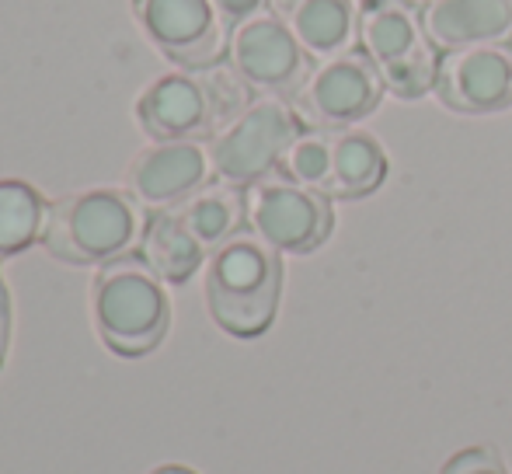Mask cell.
Listing matches in <instances>:
<instances>
[{
  "mask_svg": "<svg viewBox=\"0 0 512 474\" xmlns=\"http://www.w3.org/2000/svg\"><path fill=\"white\" fill-rule=\"evenodd\" d=\"M248 84L241 77H161L140 98V122L154 140H203L244 112Z\"/></svg>",
  "mask_w": 512,
  "mask_h": 474,
  "instance_id": "obj_6",
  "label": "cell"
},
{
  "mask_svg": "<svg viewBox=\"0 0 512 474\" xmlns=\"http://www.w3.org/2000/svg\"><path fill=\"white\" fill-rule=\"evenodd\" d=\"M436 95L446 109L488 116L512 105V49L502 42L450 49L439 60Z\"/></svg>",
  "mask_w": 512,
  "mask_h": 474,
  "instance_id": "obj_12",
  "label": "cell"
},
{
  "mask_svg": "<svg viewBox=\"0 0 512 474\" xmlns=\"http://www.w3.org/2000/svg\"><path fill=\"white\" fill-rule=\"evenodd\" d=\"M300 136V119L290 105L265 98L244 109L213 143L216 175L230 185H255L283 164L286 150Z\"/></svg>",
  "mask_w": 512,
  "mask_h": 474,
  "instance_id": "obj_7",
  "label": "cell"
},
{
  "mask_svg": "<svg viewBox=\"0 0 512 474\" xmlns=\"http://www.w3.org/2000/svg\"><path fill=\"white\" fill-rule=\"evenodd\" d=\"M143 28L175 63L206 70L227 53V25L213 0H133Z\"/></svg>",
  "mask_w": 512,
  "mask_h": 474,
  "instance_id": "obj_11",
  "label": "cell"
},
{
  "mask_svg": "<svg viewBox=\"0 0 512 474\" xmlns=\"http://www.w3.org/2000/svg\"><path fill=\"white\" fill-rule=\"evenodd\" d=\"M443 474H509L492 447H467L443 464Z\"/></svg>",
  "mask_w": 512,
  "mask_h": 474,
  "instance_id": "obj_19",
  "label": "cell"
},
{
  "mask_svg": "<svg viewBox=\"0 0 512 474\" xmlns=\"http://www.w3.org/2000/svg\"><path fill=\"white\" fill-rule=\"evenodd\" d=\"M209 175L203 147L192 140H168L143 150L129 168V189L147 206H171L196 196Z\"/></svg>",
  "mask_w": 512,
  "mask_h": 474,
  "instance_id": "obj_13",
  "label": "cell"
},
{
  "mask_svg": "<svg viewBox=\"0 0 512 474\" xmlns=\"http://www.w3.org/2000/svg\"><path fill=\"white\" fill-rule=\"evenodd\" d=\"M154 474H196V471L182 468V464H168V468H157Z\"/></svg>",
  "mask_w": 512,
  "mask_h": 474,
  "instance_id": "obj_22",
  "label": "cell"
},
{
  "mask_svg": "<svg viewBox=\"0 0 512 474\" xmlns=\"http://www.w3.org/2000/svg\"><path fill=\"white\" fill-rule=\"evenodd\" d=\"M230 60L248 88L269 95H297L310 77V53L297 42V35L276 18H248L234 28Z\"/></svg>",
  "mask_w": 512,
  "mask_h": 474,
  "instance_id": "obj_10",
  "label": "cell"
},
{
  "mask_svg": "<svg viewBox=\"0 0 512 474\" xmlns=\"http://www.w3.org/2000/svg\"><path fill=\"white\" fill-rule=\"evenodd\" d=\"M178 217L196 234L203 248H220L234 234H241V224L248 217V199L230 182L209 185V189H199L196 196H189L178 206Z\"/></svg>",
  "mask_w": 512,
  "mask_h": 474,
  "instance_id": "obj_16",
  "label": "cell"
},
{
  "mask_svg": "<svg viewBox=\"0 0 512 474\" xmlns=\"http://www.w3.org/2000/svg\"><path fill=\"white\" fill-rule=\"evenodd\" d=\"M408 4H411V7H418V11H422V7H429L432 0H408Z\"/></svg>",
  "mask_w": 512,
  "mask_h": 474,
  "instance_id": "obj_23",
  "label": "cell"
},
{
  "mask_svg": "<svg viewBox=\"0 0 512 474\" xmlns=\"http://www.w3.org/2000/svg\"><path fill=\"white\" fill-rule=\"evenodd\" d=\"M168 297L147 258H112L95 279V325L119 356H147L168 332Z\"/></svg>",
  "mask_w": 512,
  "mask_h": 474,
  "instance_id": "obj_2",
  "label": "cell"
},
{
  "mask_svg": "<svg viewBox=\"0 0 512 474\" xmlns=\"http://www.w3.org/2000/svg\"><path fill=\"white\" fill-rule=\"evenodd\" d=\"M283 286L279 251L258 234H234L220 244L206 272L209 314L223 332L255 339L272 325Z\"/></svg>",
  "mask_w": 512,
  "mask_h": 474,
  "instance_id": "obj_1",
  "label": "cell"
},
{
  "mask_svg": "<svg viewBox=\"0 0 512 474\" xmlns=\"http://www.w3.org/2000/svg\"><path fill=\"white\" fill-rule=\"evenodd\" d=\"M248 220L262 241H269L276 251L304 255L331 234V203L328 196L293 182L290 175H276L255 182L248 189Z\"/></svg>",
  "mask_w": 512,
  "mask_h": 474,
  "instance_id": "obj_9",
  "label": "cell"
},
{
  "mask_svg": "<svg viewBox=\"0 0 512 474\" xmlns=\"http://www.w3.org/2000/svg\"><path fill=\"white\" fill-rule=\"evenodd\" d=\"M422 25L432 46L446 53L506 42L512 35V0H432L422 7Z\"/></svg>",
  "mask_w": 512,
  "mask_h": 474,
  "instance_id": "obj_14",
  "label": "cell"
},
{
  "mask_svg": "<svg viewBox=\"0 0 512 474\" xmlns=\"http://www.w3.org/2000/svg\"><path fill=\"white\" fill-rule=\"evenodd\" d=\"M279 168L328 199H363L384 182L387 157L384 147L359 129H307L293 140Z\"/></svg>",
  "mask_w": 512,
  "mask_h": 474,
  "instance_id": "obj_4",
  "label": "cell"
},
{
  "mask_svg": "<svg viewBox=\"0 0 512 474\" xmlns=\"http://www.w3.org/2000/svg\"><path fill=\"white\" fill-rule=\"evenodd\" d=\"M384 77L377 74L373 60L359 49L321 60L304 88L293 95V112L310 129H345L366 119L380 105Z\"/></svg>",
  "mask_w": 512,
  "mask_h": 474,
  "instance_id": "obj_8",
  "label": "cell"
},
{
  "mask_svg": "<svg viewBox=\"0 0 512 474\" xmlns=\"http://www.w3.org/2000/svg\"><path fill=\"white\" fill-rule=\"evenodd\" d=\"M46 220L42 196L25 182H0V258L18 255L35 241Z\"/></svg>",
  "mask_w": 512,
  "mask_h": 474,
  "instance_id": "obj_18",
  "label": "cell"
},
{
  "mask_svg": "<svg viewBox=\"0 0 512 474\" xmlns=\"http://www.w3.org/2000/svg\"><path fill=\"white\" fill-rule=\"evenodd\" d=\"M213 4L227 21H241V18H248V14L262 4V0H213Z\"/></svg>",
  "mask_w": 512,
  "mask_h": 474,
  "instance_id": "obj_20",
  "label": "cell"
},
{
  "mask_svg": "<svg viewBox=\"0 0 512 474\" xmlns=\"http://www.w3.org/2000/svg\"><path fill=\"white\" fill-rule=\"evenodd\" d=\"M359 42L384 77V88L398 98H422L425 91H436V46L425 35L422 11L408 0H363Z\"/></svg>",
  "mask_w": 512,
  "mask_h": 474,
  "instance_id": "obj_3",
  "label": "cell"
},
{
  "mask_svg": "<svg viewBox=\"0 0 512 474\" xmlns=\"http://www.w3.org/2000/svg\"><path fill=\"white\" fill-rule=\"evenodd\" d=\"M140 234V206L115 189H95L53 203L42 220V244L63 262H112Z\"/></svg>",
  "mask_w": 512,
  "mask_h": 474,
  "instance_id": "obj_5",
  "label": "cell"
},
{
  "mask_svg": "<svg viewBox=\"0 0 512 474\" xmlns=\"http://www.w3.org/2000/svg\"><path fill=\"white\" fill-rule=\"evenodd\" d=\"M7 332H11V307H7L4 283H0V363H4V353H7Z\"/></svg>",
  "mask_w": 512,
  "mask_h": 474,
  "instance_id": "obj_21",
  "label": "cell"
},
{
  "mask_svg": "<svg viewBox=\"0 0 512 474\" xmlns=\"http://www.w3.org/2000/svg\"><path fill=\"white\" fill-rule=\"evenodd\" d=\"M203 251L206 248L182 224L178 210H164L157 217H150L147 234H143V258H147V265L161 279L185 283L199 269V262H203Z\"/></svg>",
  "mask_w": 512,
  "mask_h": 474,
  "instance_id": "obj_17",
  "label": "cell"
},
{
  "mask_svg": "<svg viewBox=\"0 0 512 474\" xmlns=\"http://www.w3.org/2000/svg\"><path fill=\"white\" fill-rule=\"evenodd\" d=\"M269 7L300 46L321 60L349 53L359 35V14L349 0H269Z\"/></svg>",
  "mask_w": 512,
  "mask_h": 474,
  "instance_id": "obj_15",
  "label": "cell"
}]
</instances>
